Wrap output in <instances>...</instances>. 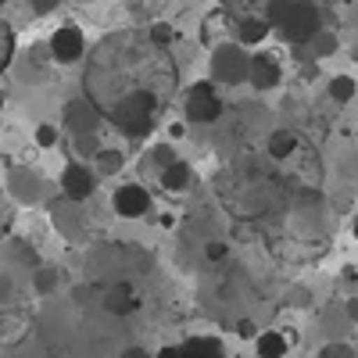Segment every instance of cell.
Instances as JSON below:
<instances>
[{
  "label": "cell",
  "instance_id": "cell-30",
  "mask_svg": "<svg viewBox=\"0 0 358 358\" xmlns=\"http://www.w3.org/2000/svg\"><path fill=\"white\" fill-rule=\"evenodd\" d=\"M236 334H241V337H255V322L251 319H241V322H236Z\"/></svg>",
  "mask_w": 358,
  "mask_h": 358
},
{
  "label": "cell",
  "instance_id": "cell-11",
  "mask_svg": "<svg viewBox=\"0 0 358 358\" xmlns=\"http://www.w3.org/2000/svg\"><path fill=\"white\" fill-rule=\"evenodd\" d=\"M8 190H11V197H15V201L33 204V201H40V194H43V179H40V172H36V169L18 165V169H11V172H8Z\"/></svg>",
  "mask_w": 358,
  "mask_h": 358
},
{
  "label": "cell",
  "instance_id": "cell-22",
  "mask_svg": "<svg viewBox=\"0 0 358 358\" xmlns=\"http://www.w3.org/2000/svg\"><path fill=\"white\" fill-rule=\"evenodd\" d=\"M11 57H15V29L0 18V72L11 65Z\"/></svg>",
  "mask_w": 358,
  "mask_h": 358
},
{
  "label": "cell",
  "instance_id": "cell-19",
  "mask_svg": "<svg viewBox=\"0 0 358 358\" xmlns=\"http://www.w3.org/2000/svg\"><path fill=\"white\" fill-rule=\"evenodd\" d=\"M62 268H54V265H36V273H33V287H36V294H54L57 287H62Z\"/></svg>",
  "mask_w": 358,
  "mask_h": 358
},
{
  "label": "cell",
  "instance_id": "cell-28",
  "mask_svg": "<svg viewBox=\"0 0 358 358\" xmlns=\"http://www.w3.org/2000/svg\"><path fill=\"white\" fill-rule=\"evenodd\" d=\"M57 4H62V0H29V8H33L36 15H50Z\"/></svg>",
  "mask_w": 358,
  "mask_h": 358
},
{
  "label": "cell",
  "instance_id": "cell-24",
  "mask_svg": "<svg viewBox=\"0 0 358 358\" xmlns=\"http://www.w3.org/2000/svg\"><path fill=\"white\" fill-rule=\"evenodd\" d=\"M57 140H62V136H57V126H50V122L36 126V143L40 147H47V151H50V147H57Z\"/></svg>",
  "mask_w": 358,
  "mask_h": 358
},
{
  "label": "cell",
  "instance_id": "cell-29",
  "mask_svg": "<svg viewBox=\"0 0 358 358\" xmlns=\"http://www.w3.org/2000/svg\"><path fill=\"white\" fill-rule=\"evenodd\" d=\"M118 358H155V355L147 351V348H140V344H133V348H126V351L118 355Z\"/></svg>",
  "mask_w": 358,
  "mask_h": 358
},
{
  "label": "cell",
  "instance_id": "cell-32",
  "mask_svg": "<svg viewBox=\"0 0 358 358\" xmlns=\"http://www.w3.org/2000/svg\"><path fill=\"white\" fill-rule=\"evenodd\" d=\"M344 315H348V319H355V322H358V297H351V301H348V305H344Z\"/></svg>",
  "mask_w": 358,
  "mask_h": 358
},
{
  "label": "cell",
  "instance_id": "cell-7",
  "mask_svg": "<svg viewBox=\"0 0 358 358\" xmlns=\"http://www.w3.org/2000/svg\"><path fill=\"white\" fill-rule=\"evenodd\" d=\"M83 54H86L83 29H79L76 22L57 25L54 36H50V57H54V62H57V65H76V62H83Z\"/></svg>",
  "mask_w": 358,
  "mask_h": 358
},
{
  "label": "cell",
  "instance_id": "cell-12",
  "mask_svg": "<svg viewBox=\"0 0 358 358\" xmlns=\"http://www.w3.org/2000/svg\"><path fill=\"white\" fill-rule=\"evenodd\" d=\"M140 305H143V301H140V294H136V287H133L129 280L108 283V294H104V308H108L111 315L126 319V315H133Z\"/></svg>",
  "mask_w": 358,
  "mask_h": 358
},
{
  "label": "cell",
  "instance_id": "cell-4",
  "mask_svg": "<svg viewBox=\"0 0 358 358\" xmlns=\"http://www.w3.org/2000/svg\"><path fill=\"white\" fill-rule=\"evenodd\" d=\"M183 111H187V122H197V126H212L222 118L226 111V101L219 94V83L215 79H201L187 90V101H183Z\"/></svg>",
  "mask_w": 358,
  "mask_h": 358
},
{
  "label": "cell",
  "instance_id": "cell-6",
  "mask_svg": "<svg viewBox=\"0 0 358 358\" xmlns=\"http://www.w3.org/2000/svg\"><path fill=\"white\" fill-rule=\"evenodd\" d=\"M50 222L57 226V233L65 236L69 244H83L86 241V215H83V201H72V197H57L50 204Z\"/></svg>",
  "mask_w": 358,
  "mask_h": 358
},
{
  "label": "cell",
  "instance_id": "cell-14",
  "mask_svg": "<svg viewBox=\"0 0 358 358\" xmlns=\"http://www.w3.org/2000/svg\"><path fill=\"white\" fill-rule=\"evenodd\" d=\"M268 33H273V25H268L265 15H244V18H236V43L258 47Z\"/></svg>",
  "mask_w": 358,
  "mask_h": 358
},
{
  "label": "cell",
  "instance_id": "cell-34",
  "mask_svg": "<svg viewBox=\"0 0 358 358\" xmlns=\"http://www.w3.org/2000/svg\"><path fill=\"white\" fill-rule=\"evenodd\" d=\"M0 108H4V94H0Z\"/></svg>",
  "mask_w": 358,
  "mask_h": 358
},
{
  "label": "cell",
  "instance_id": "cell-8",
  "mask_svg": "<svg viewBox=\"0 0 358 358\" xmlns=\"http://www.w3.org/2000/svg\"><path fill=\"white\" fill-rule=\"evenodd\" d=\"M94 190H97L94 165H86L79 158L65 162V169H62V194L72 197V201H86V197H94Z\"/></svg>",
  "mask_w": 358,
  "mask_h": 358
},
{
  "label": "cell",
  "instance_id": "cell-26",
  "mask_svg": "<svg viewBox=\"0 0 358 358\" xmlns=\"http://www.w3.org/2000/svg\"><path fill=\"white\" fill-rule=\"evenodd\" d=\"M204 258H208V262H226V258H229V248H226L222 241H212V244L204 248Z\"/></svg>",
  "mask_w": 358,
  "mask_h": 358
},
{
  "label": "cell",
  "instance_id": "cell-18",
  "mask_svg": "<svg viewBox=\"0 0 358 358\" xmlns=\"http://www.w3.org/2000/svg\"><path fill=\"white\" fill-rule=\"evenodd\" d=\"M90 158H94V172L97 176H115V172H122V165H126V158H122L118 147H97Z\"/></svg>",
  "mask_w": 358,
  "mask_h": 358
},
{
  "label": "cell",
  "instance_id": "cell-23",
  "mask_svg": "<svg viewBox=\"0 0 358 358\" xmlns=\"http://www.w3.org/2000/svg\"><path fill=\"white\" fill-rule=\"evenodd\" d=\"M147 36H151L155 43H162V47H172V40H176V29H172L169 22H155L151 29H147Z\"/></svg>",
  "mask_w": 358,
  "mask_h": 358
},
{
  "label": "cell",
  "instance_id": "cell-5",
  "mask_svg": "<svg viewBox=\"0 0 358 358\" xmlns=\"http://www.w3.org/2000/svg\"><path fill=\"white\" fill-rule=\"evenodd\" d=\"M251 72V54L244 50V43H219L212 47V79L219 86H244Z\"/></svg>",
  "mask_w": 358,
  "mask_h": 358
},
{
  "label": "cell",
  "instance_id": "cell-20",
  "mask_svg": "<svg viewBox=\"0 0 358 358\" xmlns=\"http://www.w3.org/2000/svg\"><path fill=\"white\" fill-rule=\"evenodd\" d=\"M268 0H219V8H226L233 18H244V15H262Z\"/></svg>",
  "mask_w": 358,
  "mask_h": 358
},
{
  "label": "cell",
  "instance_id": "cell-21",
  "mask_svg": "<svg viewBox=\"0 0 358 358\" xmlns=\"http://www.w3.org/2000/svg\"><path fill=\"white\" fill-rule=\"evenodd\" d=\"M355 94H358V83H355L351 76H334V79H330V97H334L337 104L355 101Z\"/></svg>",
  "mask_w": 358,
  "mask_h": 358
},
{
  "label": "cell",
  "instance_id": "cell-31",
  "mask_svg": "<svg viewBox=\"0 0 358 358\" xmlns=\"http://www.w3.org/2000/svg\"><path fill=\"white\" fill-rule=\"evenodd\" d=\"M155 358H179V344H165Z\"/></svg>",
  "mask_w": 358,
  "mask_h": 358
},
{
  "label": "cell",
  "instance_id": "cell-16",
  "mask_svg": "<svg viewBox=\"0 0 358 358\" xmlns=\"http://www.w3.org/2000/svg\"><path fill=\"white\" fill-rule=\"evenodd\" d=\"M158 176H162V187H165L169 194H179V190H187V187L194 183V169H190L187 162H179V158H172Z\"/></svg>",
  "mask_w": 358,
  "mask_h": 358
},
{
  "label": "cell",
  "instance_id": "cell-25",
  "mask_svg": "<svg viewBox=\"0 0 358 358\" xmlns=\"http://www.w3.org/2000/svg\"><path fill=\"white\" fill-rule=\"evenodd\" d=\"M172 158H176V155H172V143H155V151H151V162L158 165V172H162V169H165V165H169Z\"/></svg>",
  "mask_w": 358,
  "mask_h": 358
},
{
  "label": "cell",
  "instance_id": "cell-2",
  "mask_svg": "<svg viewBox=\"0 0 358 358\" xmlns=\"http://www.w3.org/2000/svg\"><path fill=\"white\" fill-rule=\"evenodd\" d=\"M273 33L294 47H305L319 29H322V15L315 8V0H268L265 11Z\"/></svg>",
  "mask_w": 358,
  "mask_h": 358
},
{
  "label": "cell",
  "instance_id": "cell-3",
  "mask_svg": "<svg viewBox=\"0 0 358 358\" xmlns=\"http://www.w3.org/2000/svg\"><path fill=\"white\" fill-rule=\"evenodd\" d=\"M62 122H65V129L72 133L79 155H94L97 147H101V140H97V126L104 122V118H101V111H97L94 104H90V97H76V101H69Z\"/></svg>",
  "mask_w": 358,
  "mask_h": 358
},
{
  "label": "cell",
  "instance_id": "cell-13",
  "mask_svg": "<svg viewBox=\"0 0 358 358\" xmlns=\"http://www.w3.org/2000/svg\"><path fill=\"white\" fill-rule=\"evenodd\" d=\"M265 151H268L273 162H287V158H294L297 151H301V136H297L294 129H273L268 140H265Z\"/></svg>",
  "mask_w": 358,
  "mask_h": 358
},
{
  "label": "cell",
  "instance_id": "cell-9",
  "mask_svg": "<svg viewBox=\"0 0 358 358\" xmlns=\"http://www.w3.org/2000/svg\"><path fill=\"white\" fill-rule=\"evenodd\" d=\"M111 208L118 219H140L151 212V194H147L143 183H122L111 194Z\"/></svg>",
  "mask_w": 358,
  "mask_h": 358
},
{
  "label": "cell",
  "instance_id": "cell-1",
  "mask_svg": "<svg viewBox=\"0 0 358 358\" xmlns=\"http://www.w3.org/2000/svg\"><path fill=\"white\" fill-rule=\"evenodd\" d=\"M83 86L104 122L129 140H143L155 133L158 115L176 97L179 69L172 50L155 43L147 29H122L90 50Z\"/></svg>",
  "mask_w": 358,
  "mask_h": 358
},
{
  "label": "cell",
  "instance_id": "cell-15",
  "mask_svg": "<svg viewBox=\"0 0 358 358\" xmlns=\"http://www.w3.org/2000/svg\"><path fill=\"white\" fill-rule=\"evenodd\" d=\"M290 334H280V330H265V334H255V355L258 358H287L290 351Z\"/></svg>",
  "mask_w": 358,
  "mask_h": 358
},
{
  "label": "cell",
  "instance_id": "cell-33",
  "mask_svg": "<svg viewBox=\"0 0 358 358\" xmlns=\"http://www.w3.org/2000/svg\"><path fill=\"white\" fill-rule=\"evenodd\" d=\"M355 236H358V219H355Z\"/></svg>",
  "mask_w": 358,
  "mask_h": 358
},
{
  "label": "cell",
  "instance_id": "cell-17",
  "mask_svg": "<svg viewBox=\"0 0 358 358\" xmlns=\"http://www.w3.org/2000/svg\"><path fill=\"white\" fill-rule=\"evenodd\" d=\"M179 358H226V348L215 337H190L179 344Z\"/></svg>",
  "mask_w": 358,
  "mask_h": 358
},
{
  "label": "cell",
  "instance_id": "cell-27",
  "mask_svg": "<svg viewBox=\"0 0 358 358\" xmlns=\"http://www.w3.org/2000/svg\"><path fill=\"white\" fill-rule=\"evenodd\" d=\"M319 358H355V355H351L348 344H326V348L319 351Z\"/></svg>",
  "mask_w": 358,
  "mask_h": 358
},
{
  "label": "cell",
  "instance_id": "cell-10",
  "mask_svg": "<svg viewBox=\"0 0 358 358\" xmlns=\"http://www.w3.org/2000/svg\"><path fill=\"white\" fill-rule=\"evenodd\" d=\"M280 79H283V65L276 62V54H265V50L251 54V72H248V83L258 90V94H265V90L280 86Z\"/></svg>",
  "mask_w": 358,
  "mask_h": 358
}]
</instances>
